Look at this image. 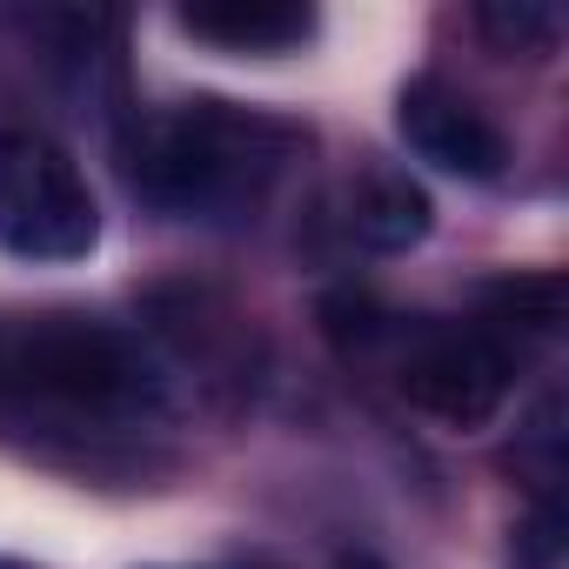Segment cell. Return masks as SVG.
<instances>
[{
  "label": "cell",
  "instance_id": "cell-9",
  "mask_svg": "<svg viewBox=\"0 0 569 569\" xmlns=\"http://www.w3.org/2000/svg\"><path fill=\"white\" fill-rule=\"evenodd\" d=\"M0 362H8V342H0Z\"/></svg>",
  "mask_w": 569,
  "mask_h": 569
},
{
  "label": "cell",
  "instance_id": "cell-8",
  "mask_svg": "<svg viewBox=\"0 0 569 569\" xmlns=\"http://www.w3.org/2000/svg\"><path fill=\"white\" fill-rule=\"evenodd\" d=\"M482 28L502 34V48H549L562 34V14L542 0H516V8H482Z\"/></svg>",
  "mask_w": 569,
  "mask_h": 569
},
{
  "label": "cell",
  "instance_id": "cell-2",
  "mask_svg": "<svg viewBox=\"0 0 569 569\" xmlns=\"http://www.w3.org/2000/svg\"><path fill=\"white\" fill-rule=\"evenodd\" d=\"M0 376L74 416H141L154 402V369L141 342L101 322H41L34 336L8 342Z\"/></svg>",
  "mask_w": 569,
  "mask_h": 569
},
{
  "label": "cell",
  "instance_id": "cell-7",
  "mask_svg": "<svg viewBox=\"0 0 569 569\" xmlns=\"http://www.w3.org/2000/svg\"><path fill=\"white\" fill-rule=\"evenodd\" d=\"M429 234V194L409 181V174H362L356 194H349V241L369 248V254H402Z\"/></svg>",
  "mask_w": 569,
  "mask_h": 569
},
{
  "label": "cell",
  "instance_id": "cell-5",
  "mask_svg": "<svg viewBox=\"0 0 569 569\" xmlns=\"http://www.w3.org/2000/svg\"><path fill=\"white\" fill-rule=\"evenodd\" d=\"M396 128H402V141L422 161H436L442 174H462V181H496L502 161H509L502 128L476 101H462L456 88H442V81H416L402 94V108H396Z\"/></svg>",
  "mask_w": 569,
  "mask_h": 569
},
{
  "label": "cell",
  "instance_id": "cell-3",
  "mask_svg": "<svg viewBox=\"0 0 569 569\" xmlns=\"http://www.w3.org/2000/svg\"><path fill=\"white\" fill-rule=\"evenodd\" d=\"M101 241L88 174L41 134H0V248L21 261H81Z\"/></svg>",
  "mask_w": 569,
  "mask_h": 569
},
{
  "label": "cell",
  "instance_id": "cell-6",
  "mask_svg": "<svg viewBox=\"0 0 569 569\" xmlns=\"http://www.w3.org/2000/svg\"><path fill=\"white\" fill-rule=\"evenodd\" d=\"M181 28L194 41H214L228 54H289L309 41L316 14L309 8H281V0H221V8H188Z\"/></svg>",
  "mask_w": 569,
  "mask_h": 569
},
{
  "label": "cell",
  "instance_id": "cell-1",
  "mask_svg": "<svg viewBox=\"0 0 569 569\" xmlns=\"http://www.w3.org/2000/svg\"><path fill=\"white\" fill-rule=\"evenodd\" d=\"M296 154V134L228 101H188L141 128L134 141V188L168 214H241L268 201Z\"/></svg>",
  "mask_w": 569,
  "mask_h": 569
},
{
  "label": "cell",
  "instance_id": "cell-4",
  "mask_svg": "<svg viewBox=\"0 0 569 569\" xmlns=\"http://www.w3.org/2000/svg\"><path fill=\"white\" fill-rule=\"evenodd\" d=\"M402 396L449 422V429H482L502 416L509 389H516V349L496 322H449V329H422L409 349H402V369H396Z\"/></svg>",
  "mask_w": 569,
  "mask_h": 569
}]
</instances>
